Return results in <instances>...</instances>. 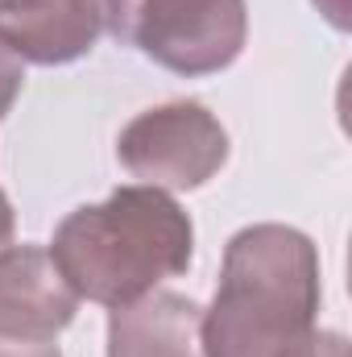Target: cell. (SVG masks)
Instances as JSON below:
<instances>
[{
	"instance_id": "obj_3",
	"label": "cell",
	"mask_w": 352,
	"mask_h": 357,
	"mask_svg": "<svg viewBox=\"0 0 352 357\" xmlns=\"http://www.w3.org/2000/svg\"><path fill=\"white\" fill-rule=\"evenodd\" d=\"M104 25L175 75L232 67L249 38L245 0H99Z\"/></svg>"
},
{
	"instance_id": "obj_4",
	"label": "cell",
	"mask_w": 352,
	"mask_h": 357,
	"mask_svg": "<svg viewBox=\"0 0 352 357\" xmlns=\"http://www.w3.org/2000/svg\"><path fill=\"white\" fill-rule=\"evenodd\" d=\"M116 158L145 187L195 191L228 162V133L199 100H175L137 112L116 137Z\"/></svg>"
},
{
	"instance_id": "obj_8",
	"label": "cell",
	"mask_w": 352,
	"mask_h": 357,
	"mask_svg": "<svg viewBox=\"0 0 352 357\" xmlns=\"http://www.w3.org/2000/svg\"><path fill=\"white\" fill-rule=\"evenodd\" d=\"M21 84H25V67H21V59L8 50V42L0 38V121H4V116H8V108L17 104Z\"/></svg>"
},
{
	"instance_id": "obj_2",
	"label": "cell",
	"mask_w": 352,
	"mask_h": 357,
	"mask_svg": "<svg viewBox=\"0 0 352 357\" xmlns=\"http://www.w3.org/2000/svg\"><path fill=\"white\" fill-rule=\"evenodd\" d=\"M319 250L290 225H249L228 250L211 307L203 312V357H282L319 312Z\"/></svg>"
},
{
	"instance_id": "obj_1",
	"label": "cell",
	"mask_w": 352,
	"mask_h": 357,
	"mask_svg": "<svg viewBox=\"0 0 352 357\" xmlns=\"http://www.w3.org/2000/svg\"><path fill=\"white\" fill-rule=\"evenodd\" d=\"M54 266L79 299L125 307L166 278L186 274L195 258V225L158 187H116L104 204L75 208L50 245Z\"/></svg>"
},
{
	"instance_id": "obj_7",
	"label": "cell",
	"mask_w": 352,
	"mask_h": 357,
	"mask_svg": "<svg viewBox=\"0 0 352 357\" xmlns=\"http://www.w3.org/2000/svg\"><path fill=\"white\" fill-rule=\"evenodd\" d=\"M203 307L178 291H150L108 316V357H203Z\"/></svg>"
},
{
	"instance_id": "obj_10",
	"label": "cell",
	"mask_w": 352,
	"mask_h": 357,
	"mask_svg": "<svg viewBox=\"0 0 352 357\" xmlns=\"http://www.w3.org/2000/svg\"><path fill=\"white\" fill-rule=\"evenodd\" d=\"M0 357H63L54 341H21L0 333Z\"/></svg>"
},
{
	"instance_id": "obj_5",
	"label": "cell",
	"mask_w": 352,
	"mask_h": 357,
	"mask_svg": "<svg viewBox=\"0 0 352 357\" xmlns=\"http://www.w3.org/2000/svg\"><path fill=\"white\" fill-rule=\"evenodd\" d=\"M79 312V295L42 245L0 250V333L21 341H54Z\"/></svg>"
},
{
	"instance_id": "obj_6",
	"label": "cell",
	"mask_w": 352,
	"mask_h": 357,
	"mask_svg": "<svg viewBox=\"0 0 352 357\" xmlns=\"http://www.w3.org/2000/svg\"><path fill=\"white\" fill-rule=\"evenodd\" d=\"M104 33L99 0H0V38L21 63L63 67L83 59Z\"/></svg>"
},
{
	"instance_id": "obj_9",
	"label": "cell",
	"mask_w": 352,
	"mask_h": 357,
	"mask_svg": "<svg viewBox=\"0 0 352 357\" xmlns=\"http://www.w3.org/2000/svg\"><path fill=\"white\" fill-rule=\"evenodd\" d=\"M282 357H349V341L340 337V333H319V328H311L290 354Z\"/></svg>"
},
{
	"instance_id": "obj_11",
	"label": "cell",
	"mask_w": 352,
	"mask_h": 357,
	"mask_svg": "<svg viewBox=\"0 0 352 357\" xmlns=\"http://www.w3.org/2000/svg\"><path fill=\"white\" fill-rule=\"evenodd\" d=\"M8 237H13V204H8V195L0 191V250L8 245Z\"/></svg>"
}]
</instances>
